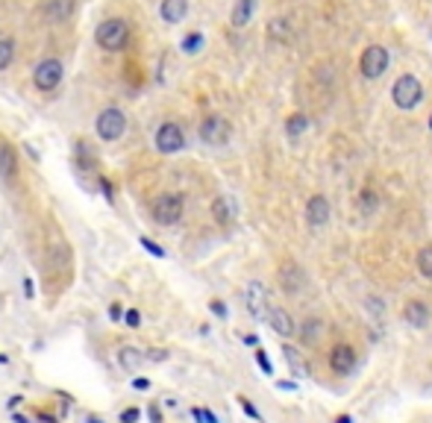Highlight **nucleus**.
Segmentation results:
<instances>
[{"mask_svg": "<svg viewBox=\"0 0 432 423\" xmlns=\"http://www.w3.org/2000/svg\"><path fill=\"white\" fill-rule=\"evenodd\" d=\"M200 47H203V36L200 33H192V36L182 38V53H197Z\"/></svg>", "mask_w": 432, "mask_h": 423, "instance_id": "cd10ccee", "label": "nucleus"}, {"mask_svg": "<svg viewBox=\"0 0 432 423\" xmlns=\"http://www.w3.org/2000/svg\"><path fill=\"white\" fill-rule=\"evenodd\" d=\"M362 74L368 77V80H377V77H382V70L388 68V50L385 47H380V45H373V47H368L365 53H362Z\"/></svg>", "mask_w": 432, "mask_h": 423, "instance_id": "9d476101", "label": "nucleus"}, {"mask_svg": "<svg viewBox=\"0 0 432 423\" xmlns=\"http://www.w3.org/2000/svg\"><path fill=\"white\" fill-rule=\"evenodd\" d=\"M253 359H256V364L262 368V373L265 376H273V364H271V359H268V352L262 350V347H256V352H253Z\"/></svg>", "mask_w": 432, "mask_h": 423, "instance_id": "c85d7f7f", "label": "nucleus"}, {"mask_svg": "<svg viewBox=\"0 0 432 423\" xmlns=\"http://www.w3.org/2000/svg\"><path fill=\"white\" fill-rule=\"evenodd\" d=\"M212 218L218 227H233L236 218H238V203L229 194H218L212 200Z\"/></svg>", "mask_w": 432, "mask_h": 423, "instance_id": "9b49d317", "label": "nucleus"}, {"mask_svg": "<svg viewBox=\"0 0 432 423\" xmlns=\"http://www.w3.org/2000/svg\"><path fill=\"white\" fill-rule=\"evenodd\" d=\"M336 423H353V417L350 415H341V417H336Z\"/></svg>", "mask_w": 432, "mask_h": 423, "instance_id": "3c124183", "label": "nucleus"}, {"mask_svg": "<svg viewBox=\"0 0 432 423\" xmlns=\"http://www.w3.org/2000/svg\"><path fill=\"white\" fill-rule=\"evenodd\" d=\"M15 59V41L12 38H0V70H6Z\"/></svg>", "mask_w": 432, "mask_h": 423, "instance_id": "a878e982", "label": "nucleus"}, {"mask_svg": "<svg viewBox=\"0 0 432 423\" xmlns=\"http://www.w3.org/2000/svg\"><path fill=\"white\" fill-rule=\"evenodd\" d=\"M21 403H24V394H12V397L6 400V408H9V412H15Z\"/></svg>", "mask_w": 432, "mask_h": 423, "instance_id": "a19ab883", "label": "nucleus"}, {"mask_svg": "<svg viewBox=\"0 0 432 423\" xmlns=\"http://www.w3.org/2000/svg\"><path fill=\"white\" fill-rule=\"evenodd\" d=\"M429 124H432V121H429Z\"/></svg>", "mask_w": 432, "mask_h": 423, "instance_id": "864d4df0", "label": "nucleus"}, {"mask_svg": "<svg viewBox=\"0 0 432 423\" xmlns=\"http://www.w3.org/2000/svg\"><path fill=\"white\" fill-rule=\"evenodd\" d=\"M326 221H329V200L324 194H312L306 203V223L312 230H321L326 227Z\"/></svg>", "mask_w": 432, "mask_h": 423, "instance_id": "f8f14e48", "label": "nucleus"}, {"mask_svg": "<svg viewBox=\"0 0 432 423\" xmlns=\"http://www.w3.org/2000/svg\"><path fill=\"white\" fill-rule=\"evenodd\" d=\"M247 312L253 318H265L268 315V291L262 282H250L247 285Z\"/></svg>", "mask_w": 432, "mask_h": 423, "instance_id": "2eb2a0df", "label": "nucleus"}, {"mask_svg": "<svg viewBox=\"0 0 432 423\" xmlns=\"http://www.w3.org/2000/svg\"><path fill=\"white\" fill-rule=\"evenodd\" d=\"M36 417H38V420H41V423H59V420H56V417H53V415H48V412H38V415H36Z\"/></svg>", "mask_w": 432, "mask_h": 423, "instance_id": "a18cd8bd", "label": "nucleus"}, {"mask_svg": "<svg viewBox=\"0 0 432 423\" xmlns=\"http://www.w3.org/2000/svg\"><path fill=\"white\" fill-rule=\"evenodd\" d=\"M109 320L112 323H121L124 320V306L121 303H109Z\"/></svg>", "mask_w": 432, "mask_h": 423, "instance_id": "e433bc0d", "label": "nucleus"}, {"mask_svg": "<svg viewBox=\"0 0 432 423\" xmlns=\"http://www.w3.org/2000/svg\"><path fill=\"white\" fill-rule=\"evenodd\" d=\"M121 323H127L129 329H138L141 327V312L138 309H124V320Z\"/></svg>", "mask_w": 432, "mask_h": 423, "instance_id": "2f4dec72", "label": "nucleus"}, {"mask_svg": "<svg viewBox=\"0 0 432 423\" xmlns=\"http://www.w3.org/2000/svg\"><path fill=\"white\" fill-rule=\"evenodd\" d=\"M391 97H394V103L400 109H415L417 103L424 101V86H421V80H415L412 74L406 77H400L394 82V89H391Z\"/></svg>", "mask_w": 432, "mask_h": 423, "instance_id": "39448f33", "label": "nucleus"}, {"mask_svg": "<svg viewBox=\"0 0 432 423\" xmlns=\"http://www.w3.org/2000/svg\"><path fill=\"white\" fill-rule=\"evenodd\" d=\"M74 9H77V0H50V3L45 6V15L53 24H62L74 15Z\"/></svg>", "mask_w": 432, "mask_h": 423, "instance_id": "f3484780", "label": "nucleus"}, {"mask_svg": "<svg viewBox=\"0 0 432 423\" xmlns=\"http://www.w3.org/2000/svg\"><path fill=\"white\" fill-rule=\"evenodd\" d=\"M133 388H136V391H150V379H147V376H136V379H133Z\"/></svg>", "mask_w": 432, "mask_h": 423, "instance_id": "ea45409f", "label": "nucleus"}, {"mask_svg": "<svg viewBox=\"0 0 432 423\" xmlns=\"http://www.w3.org/2000/svg\"><path fill=\"white\" fill-rule=\"evenodd\" d=\"M156 150L159 153H180L182 147H185V135H182V130H180V124H174V121H165L159 130H156Z\"/></svg>", "mask_w": 432, "mask_h": 423, "instance_id": "1a4fd4ad", "label": "nucleus"}, {"mask_svg": "<svg viewBox=\"0 0 432 423\" xmlns=\"http://www.w3.org/2000/svg\"><path fill=\"white\" fill-rule=\"evenodd\" d=\"M203 423H218V415H215L212 408H203Z\"/></svg>", "mask_w": 432, "mask_h": 423, "instance_id": "c03bdc74", "label": "nucleus"}, {"mask_svg": "<svg viewBox=\"0 0 432 423\" xmlns=\"http://www.w3.org/2000/svg\"><path fill=\"white\" fill-rule=\"evenodd\" d=\"M85 423H106L103 417H97V415H89V417H85Z\"/></svg>", "mask_w": 432, "mask_h": 423, "instance_id": "de8ad7c7", "label": "nucleus"}, {"mask_svg": "<svg viewBox=\"0 0 432 423\" xmlns=\"http://www.w3.org/2000/svg\"><path fill=\"white\" fill-rule=\"evenodd\" d=\"M282 356H285L288 368H291V373H294V376H306V364H303V359H300V352H297L291 344H282Z\"/></svg>", "mask_w": 432, "mask_h": 423, "instance_id": "412c9836", "label": "nucleus"}, {"mask_svg": "<svg viewBox=\"0 0 432 423\" xmlns=\"http://www.w3.org/2000/svg\"><path fill=\"white\" fill-rule=\"evenodd\" d=\"M277 282L288 297H297V294L306 288V271L294 259H282L277 267Z\"/></svg>", "mask_w": 432, "mask_h": 423, "instance_id": "20e7f679", "label": "nucleus"}, {"mask_svg": "<svg viewBox=\"0 0 432 423\" xmlns=\"http://www.w3.org/2000/svg\"><path fill=\"white\" fill-rule=\"evenodd\" d=\"M429 318H432V312H429V306L424 300H409L406 306H403V320H406L409 327H415V329H426Z\"/></svg>", "mask_w": 432, "mask_h": 423, "instance_id": "4468645a", "label": "nucleus"}, {"mask_svg": "<svg viewBox=\"0 0 432 423\" xmlns=\"http://www.w3.org/2000/svg\"><path fill=\"white\" fill-rule=\"evenodd\" d=\"M77 165L82 168V171H92V168L97 165V162L92 159V153H89V144H85V141H77Z\"/></svg>", "mask_w": 432, "mask_h": 423, "instance_id": "bb28decb", "label": "nucleus"}, {"mask_svg": "<svg viewBox=\"0 0 432 423\" xmlns=\"http://www.w3.org/2000/svg\"><path fill=\"white\" fill-rule=\"evenodd\" d=\"M238 406L244 408V415H247V417H253L256 423H265V417H262V412H259V408H256V406H253V403H250L247 397H238Z\"/></svg>", "mask_w": 432, "mask_h": 423, "instance_id": "7c9ffc66", "label": "nucleus"}, {"mask_svg": "<svg viewBox=\"0 0 432 423\" xmlns=\"http://www.w3.org/2000/svg\"><path fill=\"white\" fill-rule=\"evenodd\" d=\"M280 388H282V391H297V385H294V383H280Z\"/></svg>", "mask_w": 432, "mask_h": 423, "instance_id": "8fccbe9b", "label": "nucleus"}, {"mask_svg": "<svg viewBox=\"0 0 432 423\" xmlns=\"http://www.w3.org/2000/svg\"><path fill=\"white\" fill-rule=\"evenodd\" d=\"M268 33H271V38H277V41H282V38L288 36V21H282V18H277V21H271V27H268Z\"/></svg>", "mask_w": 432, "mask_h": 423, "instance_id": "c756f323", "label": "nucleus"}, {"mask_svg": "<svg viewBox=\"0 0 432 423\" xmlns=\"http://www.w3.org/2000/svg\"><path fill=\"white\" fill-rule=\"evenodd\" d=\"M209 309H212V315H218L221 320H226V318H229V309H226V303H224V300H212V303H209Z\"/></svg>", "mask_w": 432, "mask_h": 423, "instance_id": "f704fd0d", "label": "nucleus"}, {"mask_svg": "<svg viewBox=\"0 0 432 423\" xmlns=\"http://www.w3.org/2000/svg\"><path fill=\"white\" fill-rule=\"evenodd\" d=\"M144 359H150V362H165V359H168V350H162V347H153V350L144 352Z\"/></svg>", "mask_w": 432, "mask_h": 423, "instance_id": "4c0bfd02", "label": "nucleus"}, {"mask_svg": "<svg viewBox=\"0 0 432 423\" xmlns=\"http://www.w3.org/2000/svg\"><path fill=\"white\" fill-rule=\"evenodd\" d=\"M9 417H12V423H33V417H27V415H21V412H12Z\"/></svg>", "mask_w": 432, "mask_h": 423, "instance_id": "37998d69", "label": "nucleus"}, {"mask_svg": "<svg viewBox=\"0 0 432 423\" xmlns=\"http://www.w3.org/2000/svg\"><path fill=\"white\" fill-rule=\"evenodd\" d=\"M182 212H185V200H182V194L177 191H165L159 194L153 200L150 206V218L159 223V227H174V223L182 221Z\"/></svg>", "mask_w": 432, "mask_h": 423, "instance_id": "f257e3e1", "label": "nucleus"}, {"mask_svg": "<svg viewBox=\"0 0 432 423\" xmlns=\"http://www.w3.org/2000/svg\"><path fill=\"white\" fill-rule=\"evenodd\" d=\"M297 335L303 338V344H315V341H318V338L324 335V320H321V318H306L303 323H300Z\"/></svg>", "mask_w": 432, "mask_h": 423, "instance_id": "6ab92c4d", "label": "nucleus"}, {"mask_svg": "<svg viewBox=\"0 0 432 423\" xmlns=\"http://www.w3.org/2000/svg\"><path fill=\"white\" fill-rule=\"evenodd\" d=\"M115 359H118V364L124 371H129V373H136L138 368L147 359H144V350H138V347H133V344H124L118 352H115Z\"/></svg>", "mask_w": 432, "mask_h": 423, "instance_id": "dca6fc26", "label": "nucleus"}, {"mask_svg": "<svg viewBox=\"0 0 432 423\" xmlns=\"http://www.w3.org/2000/svg\"><path fill=\"white\" fill-rule=\"evenodd\" d=\"M192 417H194L197 423H203V408H200V406H194V408H192Z\"/></svg>", "mask_w": 432, "mask_h": 423, "instance_id": "49530a36", "label": "nucleus"}, {"mask_svg": "<svg viewBox=\"0 0 432 423\" xmlns=\"http://www.w3.org/2000/svg\"><path fill=\"white\" fill-rule=\"evenodd\" d=\"M244 341H247L250 347H256V344H259V338H256V335H244Z\"/></svg>", "mask_w": 432, "mask_h": 423, "instance_id": "09e8293b", "label": "nucleus"}, {"mask_svg": "<svg viewBox=\"0 0 432 423\" xmlns=\"http://www.w3.org/2000/svg\"><path fill=\"white\" fill-rule=\"evenodd\" d=\"M21 288H24V297H27V300H33V297H36V285H33V279H30V276H27V279L21 282Z\"/></svg>", "mask_w": 432, "mask_h": 423, "instance_id": "58836bf2", "label": "nucleus"}, {"mask_svg": "<svg viewBox=\"0 0 432 423\" xmlns=\"http://www.w3.org/2000/svg\"><path fill=\"white\" fill-rule=\"evenodd\" d=\"M97 182H100V191L106 194V200H112V186H109V179H103V177H97Z\"/></svg>", "mask_w": 432, "mask_h": 423, "instance_id": "79ce46f5", "label": "nucleus"}, {"mask_svg": "<svg viewBox=\"0 0 432 423\" xmlns=\"http://www.w3.org/2000/svg\"><path fill=\"white\" fill-rule=\"evenodd\" d=\"M253 9H256V0H238L236 9H233V27H244L250 21L253 15Z\"/></svg>", "mask_w": 432, "mask_h": 423, "instance_id": "4be33fe9", "label": "nucleus"}, {"mask_svg": "<svg viewBox=\"0 0 432 423\" xmlns=\"http://www.w3.org/2000/svg\"><path fill=\"white\" fill-rule=\"evenodd\" d=\"M268 323H271V329L277 332V335H282V338H291L294 332H297V323H294V318L285 312V309H280V306H271L268 309Z\"/></svg>", "mask_w": 432, "mask_h": 423, "instance_id": "ddd939ff", "label": "nucleus"}, {"mask_svg": "<svg viewBox=\"0 0 432 423\" xmlns=\"http://www.w3.org/2000/svg\"><path fill=\"white\" fill-rule=\"evenodd\" d=\"M185 12H189V0H162L159 6V15L168 24H180L185 18Z\"/></svg>", "mask_w": 432, "mask_h": 423, "instance_id": "a211bd4d", "label": "nucleus"}, {"mask_svg": "<svg viewBox=\"0 0 432 423\" xmlns=\"http://www.w3.org/2000/svg\"><path fill=\"white\" fill-rule=\"evenodd\" d=\"M94 38H97V45L103 50L118 53V50L127 47V41H129V24L124 18H106L103 24L97 27Z\"/></svg>", "mask_w": 432, "mask_h": 423, "instance_id": "f03ea898", "label": "nucleus"}, {"mask_svg": "<svg viewBox=\"0 0 432 423\" xmlns=\"http://www.w3.org/2000/svg\"><path fill=\"white\" fill-rule=\"evenodd\" d=\"M138 244H141L144 250H147L150 256H156V259H165V250H162L159 244H156V242H150V238H144V235H141V238H138Z\"/></svg>", "mask_w": 432, "mask_h": 423, "instance_id": "473e14b6", "label": "nucleus"}, {"mask_svg": "<svg viewBox=\"0 0 432 423\" xmlns=\"http://www.w3.org/2000/svg\"><path fill=\"white\" fill-rule=\"evenodd\" d=\"M229 138H233V126H229L226 118H221V115L203 118V124H200V141H206L212 147H221Z\"/></svg>", "mask_w": 432, "mask_h": 423, "instance_id": "423d86ee", "label": "nucleus"}, {"mask_svg": "<svg viewBox=\"0 0 432 423\" xmlns=\"http://www.w3.org/2000/svg\"><path fill=\"white\" fill-rule=\"evenodd\" d=\"M359 364V352L353 344H336L329 350V371L336 376H350Z\"/></svg>", "mask_w": 432, "mask_h": 423, "instance_id": "6e6552de", "label": "nucleus"}, {"mask_svg": "<svg viewBox=\"0 0 432 423\" xmlns=\"http://www.w3.org/2000/svg\"><path fill=\"white\" fill-rule=\"evenodd\" d=\"M306 126H309V118L303 115V112H297V115H291V118L285 121V135L291 138V141H297L300 135L306 133Z\"/></svg>", "mask_w": 432, "mask_h": 423, "instance_id": "aec40b11", "label": "nucleus"}, {"mask_svg": "<svg viewBox=\"0 0 432 423\" xmlns=\"http://www.w3.org/2000/svg\"><path fill=\"white\" fill-rule=\"evenodd\" d=\"M62 62L59 59H45V62H38L36 70H33V82H36V89L38 91H56L59 89V82H62Z\"/></svg>", "mask_w": 432, "mask_h": 423, "instance_id": "0eeeda50", "label": "nucleus"}, {"mask_svg": "<svg viewBox=\"0 0 432 423\" xmlns=\"http://www.w3.org/2000/svg\"><path fill=\"white\" fill-rule=\"evenodd\" d=\"M118 420H121V423H138V420H141V408H136V406L124 408V412L118 415Z\"/></svg>", "mask_w": 432, "mask_h": 423, "instance_id": "72a5a7b5", "label": "nucleus"}, {"mask_svg": "<svg viewBox=\"0 0 432 423\" xmlns=\"http://www.w3.org/2000/svg\"><path fill=\"white\" fill-rule=\"evenodd\" d=\"M377 209H380V194L373 188H365L359 194V212H362V215H373Z\"/></svg>", "mask_w": 432, "mask_h": 423, "instance_id": "5701e85b", "label": "nucleus"}, {"mask_svg": "<svg viewBox=\"0 0 432 423\" xmlns=\"http://www.w3.org/2000/svg\"><path fill=\"white\" fill-rule=\"evenodd\" d=\"M9 362V356H3V352H0V364H6Z\"/></svg>", "mask_w": 432, "mask_h": 423, "instance_id": "603ef678", "label": "nucleus"}, {"mask_svg": "<svg viewBox=\"0 0 432 423\" xmlns=\"http://www.w3.org/2000/svg\"><path fill=\"white\" fill-rule=\"evenodd\" d=\"M94 130H97V138H100V141H118V138L127 133V115H124L121 109L109 106V109H103V112L97 115Z\"/></svg>", "mask_w": 432, "mask_h": 423, "instance_id": "7ed1b4c3", "label": "nucleus"}, {"mask_svg": "<svg viewBox=\"0 0 432 423\" xmlns=\"http://www.w3.org/2000/svg\"><path fill=\"white\" fill-rule=\"evenodd\" d=\"M18 171V165H15V156H12V150L6 144H0V174H3L6 179H12Z\"/></svg>", "mask_w": 432, "mask_h": 423, "instance_id": "b1692460", "label": "nucleus"}, {"mask_svg": "<svg viewBox=\"0 0 432 423\" xmlns=\"http://www.w3.org/2000/svg\"><path fill=\"white\" fill-rule=\"evenodd\" d=\"M144 412H147L150 423H165V417H162V408H159V406H156V403H150L147 408H144Z\"/></svg>", "mask_w": 432, "mask_h": 423, "instance_id": "c9c22d12", "label": "nucleus"}, {"mask_svg": "<svg viewBox=\"0 0 432 423\" xmlns=\"http://www.w3.org/2000/svg\"><path fill=\"white\" fill-rule=\"evenodd\" d=\"M417 271H421V276H426V279H432V244H426V247H421L417 250Z\"/></svg>", "mask_w": 432, "mask_h": 423, "instance_id": "393cba45", "label": "nucleus"}]
</instances>
